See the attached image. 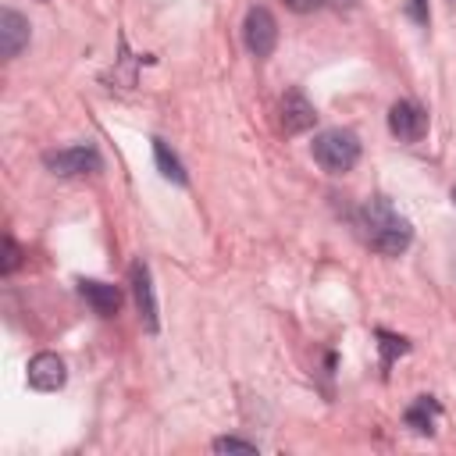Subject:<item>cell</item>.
I'll return each mask as SVG.
<instances>
[{
    "instance_id": "obj_16",
    "label": "cell",
    "mask_w": 456,
    "mask_h": 456,
    "mask_svg": "<svg viewBox=\"0 0 456 456\" xmlns=\"http://www.w3.org/2000/svg\"><path fill=\"white\" fill-rule=\"evenodd\" d=\"M324 0H285V7L289 11H296V14H310V11H317Z\"/></svg>"
},
{
    "instance_id": "obj_9",
    "label": "cell",
    "mask_w": 456,
    "mask_h": 456,
    "mask_svg": "<svg viewBox=\"0 0 456 456\" xmlns=\"http://www.w3.org/2000/svg\"><path fill=\"white\" fill-rule=\"evenodd\" d=\"M78 296L100 317H114L118 306H121V289L118 285H107V281H96V278H78Z\"/></svg>"
},
{
    "instance_id": "obj_5",
    "label": "cell",
    "mask_w": 456,
    "mask_h": 456,
    "mask_svg": "<svg viewBox=\"0 0 456 456\" xmlns=\"http://www.w3.org/2000/svg\"><path fill=\"white\" fill-rule=\"evenodd\" d=\"M388 132L399 142H420L428 135V110L413 100H395L388 107Z\"/></svg>"
},
{
    "instance_id": "obj_3",
    "label": "cell",
    "mask_w": 456,
    "mask_h": 456,
    "mask_svg": "<svg viewBox=\"0 0 456 456\" xmlns=\"http://www.w3.org/2000/svg\"><path fill=\"white\" fill-rule=\"evenodd\" d=\"M43 164H46V171H53V175H61V178H71V175L100 171V153H96V146L78 142V146H68V150H50V153H43Z\"/></svg>"
},
{
    "instance_id": "obj_6",
    "label": "cell",
    "mask_w": 456,
    "mask_h": 456,
    "mask_svg": "<svg viewBox=\"0 0 456 456\" xmlns=\"http://www.w3.org/2000/svg\"><path fill=\"white\" fill-rule=\"evenodd\" d=\"M128 278H132V296H135V306H139V317H142L146 331H157L160 328V321H157V296H153V278H150L146 260H132Z\"/></svg>"
},
{
    "instance_id": "obj_4",
    "label": "cell",
    "mask_w": 456,
    "mask_h": 456,
    "mask_svg": "<svg viewBox=\"0 0 456 456\" xmlns=\"http://www.w3.org/2000/svg\"><path fill=\"white\" fill-rule=\"evenodd\" d=\"M242 39H246V50L253 57H271L274 46H278V21L267 7H249L246 14V25H242Z\"/></svg>"
},
{
    "instance_id": "obj_1",
    "label": "cell",
    "mask_w": 456,
    "mask_h": 456,
    "mask_svg": "<svg viewBox=\"0 0 456 456\" xmlns=\"http://www.w3.org/2000/svg\"><path fill=\"white\" fill-rule=\"evenodd\" d=\"M360 232H363L367 246L381 256H399L413 242V224L385 196H370L360 207Z\"/></svg>"
},
{
    "instance_id": "obj_13",
    "label": "cell",
    "mask_w": 456,
    "mask_h": 456,
    "mask_svg": "<svg viewBox=\"0 0 456 456\" xmlns=\"http://www.w3.org/2000/svg\"><path fill=\"white\" fill-rule=\"evenodd\" d=\"M378 338H381V370H388V367H392V360H395V356H403V353L410 349V342H406V338H399V335H388V331H378Z\"/></svg>"
},
{
    "instance_id": "obj_8",
    "label": "cell",
    "mask_w": 456,
    "mask_h": 456,
    "mask_svg": "<svg viewBox=\"0 0 456 456\" xmlns=\"http://www.w3.org/2000/svg\"><path fill=\"white\" fill-rule=\"evenodd\" d=\"M64 378H68V370L57 353H36L28 360V385L36 392H57L64 385Z\"/></svg>"
},
{
    "instance_id": "obj_15",
    "label": "cell",
    "mask_w": 456,
    "mask_h": 456,
    "mask_svg": "<svg viewBox=\"0 0 456 456\" xmlns=\"http://www.w3.org/2000/svg\"><path fill=\"white\" fill-rule=\"evenodd\" d=\"M18 260H21V249L14 246V239H11V235H4V264H0V271H4V274H11V271L18 267Z\"/></svg>"
},
{
    "instance_id": "obj_2",
    "label": "cell",
    "mask_w": 456,
    "mask_h": 456,
    "mask_svg": "<svg viewBox=\"0 0 456 456\" xmlns=\"http://www.w3.org/2000/svg\"><path fill=\"white\" fill-rule=\"evenodd\" d=\"M314 160L328 171V175H346L356 167L360 160V139L349 128H328L314 139Z\"/></svg>"
},
{
    "instance_id": "obj_18",
    "label": "cell",
    "mask_w": 456,
    "mask_h": 456,
    "mask_svg": "<svg viewBox=\"0 0 456 456\" xmlns=\"http://www.w3.org/2000/svg\"><path fill=\"white\" fill-rule=\"evenodd\" d=\"M452 207H456V185H452Z\"/></svg>"
},
{
    "instance_id": "obj_7",
    "label": "cell",
    "mask_w": 456,
    "mask_h": 456,
    "mask_svg": "<svg viewBox=\"0 0 456 456\" xmlns=\"http://www.w3.org/2000/svg\"><path fill=\"white\" fill-rule=\"evenodd\" d=\"M314 121H317L314 103H310L299 89H289V93L281 96V132H285V135H299V132L314 128Z\"/></svg>"
},
{
    "instance_id": "obj_11",
    "label": "cell",
    "mask_w": 456,
    "mask_h": 456,
    "mask_svg": "<svg viewBox=\"0 0 456 456\" xmlns=\"http://www.w3.org/2000/svg\"><path fill=\"white\" fill-rule=\"evenodd\" d=\"M403 420H406L410 431H417V435H431V431H435V420H438V403H435L431 395H417V399L406 406Z\"/></svg>"
},
{
    "instance_id": "obj_10",
    "label": "cell",
    "mask_w": 456,
    "mask_h": 456,
    "mask_svg": "<svg viewBox=\"0 0 456 456\" xmlns=\"http://www.w3.org/2000/svg\"><path fill=\"white\" fill-rule=\"evenodd\" d=\"M25 46H28V21H25L14 7H4V11H0V53L11 61V57H18Z\"/></svg>"
},
{
    "instance_id": "obj_14",
    "label": "cell",
    "mask_w": 456,
    "mask_h": 456,
    "mask_svg": "<svg viewBox=\"0 0 456 456\" xmlns=\"http://www.w3.org/2000/svg\"><path fill=\"white\" fill-rule=\"evenodd\" d=\"M214 452H256V442H246V438L224 435V438H214Z\"/></svg>"
},
{
    "instance_id": "obj_17",
    "label": "cell",
    "mask_w": 456,
    "mask_h": 456,
    "mask_svg": "<svg viewBox=\"0 0 456 456\" xmlns=\"http://www.w3.org/2000/svg\"><path fill=\"white\" fill-rule=\"evenodd\" d=\"M410 14H413L420 25H428V0H410Z\"/></svg>"
},
{
    "instance_id": "obj_12",
    "label": "cell",
    "mask_w": 456,
    "mask_h": 456,
    "mask_svg": "<svg viewBox=\"0 0 456 456\" xmlns=\"http://www.w3.org/2000/svg\"><path fill=\"white\" fill-rule=\"evenodd\" d=\"M153 157H157V167H160V175H164L167 182L185 185V167H182V160L167 150V142H164V139H153Z\"/></svg>"
}]
</instances>
